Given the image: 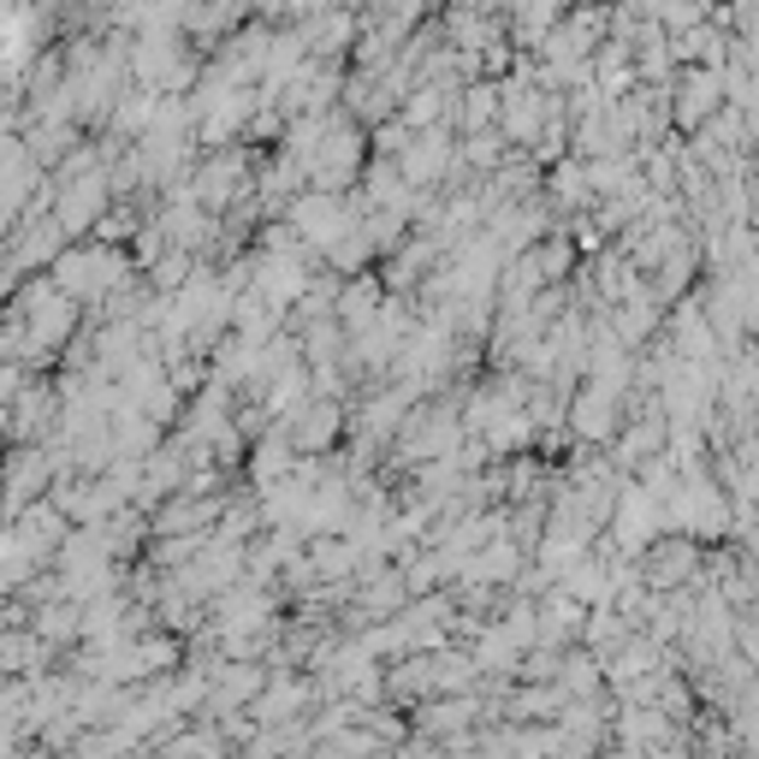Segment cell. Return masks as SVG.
<instances>
[{
	"mask_svg": "<svg viewBox=\"0 0 759 759\" xmlns=\"http://www.w3.org/2000/svg\"><path fill=\"white\" fill-rule=\"evenodd\" d=\"M748 647H754V659H759V635H748Z\"/></svg>",
	"mask_w": 759,
	"mask_h": 759,
	"instance_id": "6da1fadb",
	"label": "cell"
}]
</instances>
